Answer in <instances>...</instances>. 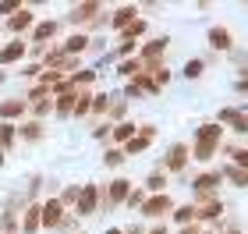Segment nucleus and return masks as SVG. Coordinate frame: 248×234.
Instances as JSON below:
<instances>
[{"instance_id":"2","label":"nucleus","mask_w":248,"mask_h":234,"mask_svg":"<svg viewBox=\"0 0 248 234\" xmlns=\"http://www.w3.org/2000/svg\"><path fill=\"white\" fill-rule=\"evenodd\" d=\"M32 21H36V15H32L29 7H18L15 15L7 18V29L11 32H25V29H32Z\"/></svg>"},{"instance_id":"10","label":"nucleus","mask_w":248,"mask_h":234,"mask_svg":"<svg viewBox=\"0 0 248 234\" xmlns=\"http://www.w3.org/2000/svg\"><path fill=\"white\" fill-rule=\"evenodd\" d=\"M128 188H131V181H124V177H121V181H110V188H107V195H103V203H107V206H114V203H121V199L128 195Z\"/></svg>"},{"instance_id":"3","label":"nucleus","mask_w":248,"mask_h":234,"mask_svg":"<svg viewBox=\"0 0 248 234\" xmlns=\"http://www.w3.org/2000/svg\"><path fill=\"white\" fill-rule=\"evenodd\" d=\"M25 50H29V43L25 39H15V43H7L4 50H0V64H15L25 57Z\"/></svg>"},{"instance_id":"19","label":"nucleus","mask_w":248,"mask_h":234,"mask_svg":"<svg viewBox=\"0 0 248 234\" xmlns=\"http://www.w3.org/2000/svg\"><path fill=\"white\" fill-rule=\"evenodd\" d=\"M103 163H107V167L124 163V153H121V149H107V153H103Z\"/></svg>"},{"instance_id":"26","label":"nucleus","mask_w":248,"mask_h":234,"mask_svg":"<svg viewBox=\"0 0 248 234\" xmlns=\"http://www.w3.org/2000/svg\"><path fill=\"white\" fill-rule=\"evenodd\" d=\"M43 68H39V64H25V71H21V75H29V78H36Z\"/></svg>"},{"instance_id":"12","label":"nucleus","mask_w":248,"mask_h":234,"mask_svg":"<svg viewBox=\"0 0 248 234\" xmlns=\"http://www.w3.org/2000/svg\"><path fill=\"white\" fill-rule=\"evenodd\" d=\"M167 209H170V199H167V195H156V199H149V203H145L142 213H145V217H163Z\"/></svg>"},{"instance_id":"30","label":"nucleus","mask_w":248,"mask_h":234,"mask_svg":"<svg viewBox=\"0 0 248 234\" xmlns=\"http://www.w3.org/2000/svg\"><path fill=\"white\" fill-rule=\"evenodd\" d=\"M231 234H241V231H231Z\"/></svg>"},{"instance_id":"11","label":"nucleus","mask_w":248,"mask_h":234,"mask_svg":"<svg viewBox=\"0 0 248 234\" xmlns=\"http://www.w3.org/2000/svg\"><path fill=\"white\" fill-rule=\"evenodd\" d=\"M78 50H82V53L89 50V32H75V36L64 43V57H75Z\"/></svg>"},{"instance_id":"4","label":"nucleus","mask_w":248,"mask_h":234,"mask_svg":"<svg viewBox=\"0 0 248 234\" xmlns=\"http://www.w3.org/2000/svg\"><path fill=\"white\" fill-rule=\"evenodd\" d=\"M209 47L213 50H231L234 47V36H231V29H209Z\"/></svg>"},{"instance_id":"25","label":"nucleus","mask_w":248,"mask_h":234,"mask_svg":"<svg viewBox=\"0 0 248 234\" xmlns=\"http://www.w3.org/2000/svg\"><path fill=\"white\" fill-rule=\"evenodd\" d=\"M142 199H145V192H128V206H139Z\"/></svg>"},{"instance_id":"5","label":"nucleus","mask_w":248,"mask_h":234,"mask_svg":"<svg viewBox=\"0 0 248 234\" xmlns=\"http://www.w3.org/2000/svg\"><path fill=\"white\" fill-rule=\"evenodd\" d=\"M57 29H61V25H57L53 18H50V21H39L36 32H32V47H43V43H46L50 36H57Z\"/></svg>"},{"instance_id":"20","label":"nucleus","mask_w":248,"mask_h":234,"mask_svg":"<svg viewBox=\"0 0 248 234\" xmlns=\"http://www.w3.org/2000/svg\"><path fill=\"white\" fill-rule=\"evenodd\" d=\"M121 75H142V64H139V61H131V57H128V61H121Z\"/></svg>"},{"instance_id":"1","label":"nucleus","mask_w":248,"mask_h":234,"mask_svg":"<svg viewBox=\"0 0 248 234\" xmlns=\"http://www.w3.org/2000/svg\"><path fill=\"white\" fill-rule=\"evenodd\" d=\"M99 11H103V4H75L67 21H71V25H85V21H93L99 15Z\"/></svg>"},{"instance_id":"18","label":"nucleus","mask_w":248,"mask_h":234,"mask_svg":"<svg viewBox=\"0 0 248 234\" xmlns=\"http://www.w3.org/2000/svg\"><path fill=\"white\" fill-rule=\"evenodd\" d=\"M202 71H206V64H202L199 57H195V61H188V64H185V75H188V78H199Z\"/></svg>"},{"instance_id":"7","label":"nucleus","mask_w":248,"mask_h":234,"mask_svg":"<svg viewBox=\"0 0 248 234\" xmlns=\"http://www.w3.org/2000/svg\"><path fill=\"white\" fill-rule=\"evenodd\" d=\"M96 199H99V192H96V185H89L82 195H78V213L82 217H93V209H96Z\"/></svg>"},{"instance_id":"9","label":"nucleus","mask_w":248,"mask_h":234,"mask_svg":"<svg viewBox=\"0 0 248 234\" xmlns=\"http://www.w3.org/2000/svg\"><path fill=\"white\" fill-rule=\"evenodd\" d=\"M135 18H139V7H131V4H128V7H121L117 15L110 18V29H117V32H121V29H128Z\"/></svg>"},{"instance_id":"15","label":"nucleus","mask_w":248,"mask_h":234,"mask_svg":"<svg viewBox=\"0 0 248 234\" xmlns=\"http://www.w3.org/2000/svg\"><path fill=\"white\" fill-rule=\"evenodd\" d=\"M114 139H117V142H131V139H135V125H128V121H121V125L114 128Z\"/></svg>"},{"instance_id":"6","label":"nucleus","mask_w":248,"mask_h":234,"mask_svg":"<svg viewBox=\"0 0 248 234\" xmlns=\"http://www.w3.org/2000/svg\"><path fill=\"white\" fill-rule=\"evenodd\" d=\"M188 163V146H170V156L163 160V171H181Z\"/></svg>"},{"instance_id":"16","label":"nucleus","mask_w":248,"mask_h":234,"mask_svg":"<svg viewBox=\"0 0 248 234\" xmlns=\"http://www.w3.org/2000/svg\"><path fill=\"white\" fill-rule=\"evenodd\" d=\"M21 139H43V125H39V121H29V125H21Z\"/></svg>"},{"instance_id":"8","label":"nucleus","mask_w":248,"mask_h":234,"mask_svg":"<svg viewBox=\"0 0 248 234\" xmlns=\"http://www.w3.org/2000/svg\"><path fill=\"white\" fill-rule=\"evenodd\" d=\"M220 121H223V125H231L234 131H238V135H241V131H245V110H241V107H231V110H220Z\"/></svg>"},{"instance_id":"29","label":"nucleus","mask_w":248,"mask_h":234,"mask_svg":"<svg viewBox=\"0 0 248 234\" xmlns=\"http://www.w3.org/2000/svg\"><path fill=\"white\" fill-rule=\"evenodd\" d=\"M0 82H4V71H0Z\"/></svg>"},{"instance_id":"22","label":"nucleus","mask_w":248,"mask_h":234,"mask_svg":"<svg viewBox=\"0 0 248 234\" xmlns=\"http://www.w3.org/2000/svg\"><path fill=\"white\" fill-rule=\"evenodd\" d=\"M0 142H4V146L15 142V125H4V128H0Z\"/></svg>"},{"instance_id":"21","label":"nucleus","mask_w":248,"mask_h":234,"mask_svg":"<svg viewBox=\"0 0 248 234\" xmlns=\"http://www.w3.org/2000/svg\"><path fill=\"white\" fill-rule=\"evenodd\" d=\"M191 217H195V206H181V209L174 213V220H177V224H188Z\"/></svg>"},{"instance_id":"23","label":"nucleus","mask_w":248,"mask_h":234,"mask_svg":"<svg viewBox=\"0 0 248 234\" xmlns=\"http://www.w3.org/2000/svg\"><path fill=\"white\" fill-rule=\"evenodd\" d=\"M163 185H167V177H163V171H156V174L149 177V188H153V192H160Z\"/></svg>"},{"instance_id":"27","label":"nucleus","mask_w":248,"mask_h":234,"mask_svg":"<svg viewBox=\"0 0 248 234\" xmlns=\"http://www.w3.org/2000/svg\"><path fill=\"white\" fill-rule=\"evenodd\" d=\"M181 234H199V227H185V231H181Z\"/></svg>"},{"instance_id":"28","label":"nucleus","mask_w":248,"mask_h":234,"mask_svg":"<svg viewBox=\"0 0 248 234\" xmlns=\"http://www.w3.org/2000/svg\"><path fill=\"white\" fill-rule=\"evenodd\" d=\"M107 234H121V231H117V227H114V231H107Z\"/></svg>"},{"instance_id":"17","label":"nucleus","mask_w":248,"mask_h":234,"mask_svg":"<svg viewBox=\"0 0 248 234\" xmlns=\"http://www.w3.org/2000/svg\"><path fill=\"white\" fill-rule=\"evenodd\" d=\"M21 227H25V231H36V227H39V206H32L29 213H25V220H21Z\"/></svg>"},{"instance_id":"13","label":"nucleus","mask_w":248,"mask_h":234,"mask_svg":"<svg viewBox=\"0 0 248 234\" xmlns=\"http://www.w3.org/2000/svg\"><path fill=\"white\" fill-rule=\"evenodd\" d=\"M39 224H46V227H53V224H57V220H61V203H46V206H43L39 209Z\"/></svg>"},{"instance_id":"14","label":"nucleus","mask_w":248,"mask_h":234,"mask_svg":"<svg viewBox=\"0 0 248 234\" xmlns=\"http://www.w3.org/2000/svg\"><path fill=\"white\" fill-rule=\"evenodd\" d=\"M25 103L29 99H11V103L0 107V117H15V114H25Z\"/></svg>"},{"instance_id":"24","label":"nucleus","mask_w":248,"mask_h":234,"mask_svg":"<svg viewBox=\"0 0 248 234\" xmlns=\"http://www.w3.org/2000/svg\"><path fill=\"white\" fill-rule=\"evenodd\" d=\"M21 4H18V0H4V4H0V15H15V11H18Z\"/></svg>"}]
</instances>
